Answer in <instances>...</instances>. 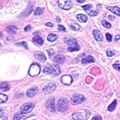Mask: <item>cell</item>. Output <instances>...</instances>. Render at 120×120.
<instances>
[{
	"mask_svg": "<svg viewBox=\"0 0 120 120\" xmlns=\"http://www.w3.org/2000/svg\"><path fill=\"white\" fill-rule=\"evenodd\" d=\"M43 73L46 74H52L54 76H57L61 73V69L58 65H47L43 68Z\"/></svg>",
	"mask_w": 120,
	"mask_h": 120,
	"instance_id": "obj_1",
	"label": "cell"
},
{
	"mask_svg": "<svg viewBox=\"0 0 120 120\" xmlns=\"http://www.w3.org/2000/svg\"><path fill=\"white\" fill-rule=\"evenodd\" d=\"M68 104L69 101L68 99L64 98H60L58 100V102H57V110L61 112H65L68 109Z\"/></svg>",
	"mask_w": 120,
	"mask_h": 120,
	"instance_id": "obj_2",
	"label": "cell"
},
{
	"mask_svg": "<svg viewBox=\"0 0 120 120\" xmlns=\"http://www.w3.org/2000/svg\"><path fill=\"white\" fill-rule=\"evenodd\" d=\"M41 71V68H40V65L38 64H33L30 66V69H29V71L28 73L30 76L31 77H34L38 75L39 73H40Z\"/></svg>",
	"mask_w": 120,
	"mask_h": 120,
	"instance_id": "obj_3",
	"label": "cell"
},
{
	"mask_svg": "<svg viewBox=\"0 0 120 120\" xmlns=\"http://www.w3.org/2000/svg\"><path fill=\"white\" fill-rule=\"evenodd\" d=\"M60 8L62 9L69 10L72 8L73 4L70 0H57Z\"/></svg>",
	"mask_w": 120,
	"mask_h": 120,
	"instance_id": "obj_4",
	"label": "cell"
},
{
	"mask_svg": "<svg viewBox=\"0 0 120 120\" xmlns=\"http://www.w3.org/2000/svg\"><path fill=\"white\" fill-rule=\"evenodd\" d=\"M35 105L32 103H26L21 107V112L23 114L30 113L34 109Z\"/></svg>",
	"mask_w": 120,
	"mask_h": 120,
	"instance_id": "obj_5",
	"label": "cell"
},
{
	"mask_svg": "<svg viewBox=\"0 0 120 120\" xmlns=\"http://www.w3.org/2000/svg\"><path fill=\"white\" fill-rule=\"evenodd\" d=\"M87 111L84 112H75L72 114V117L74 120H86L88 117L89 114L87 115Z\"/></svg>",
	"mask_w": 120,
	"mask_h": 120,
	"instance_id": "obj_6",
	"label": "cell"
},
{
	"mask_svg": "<svg viewBox=\"0 0 120 120\" xmlns=\"http://www.w3.org/2000/svg\"><path fill=\"white\" fill-rule=\"evenodd\" d=\"M86 101L85 97L81 94H75L71 97V101L74 104H81Z\"/></svg>",
	"mask_w": 120,
	"mask_h": 120,
	"instance_id": "obj_7",
	"label": "cell"
},
{
	"mask_svg": "<svg viewBox=\"0 0 120 120\" xmlns=\"http://www.w3.org/2000/svg\"><path fill=\"white\" fill-rule=\"evenodd\" d=\"M46 106L49 111L51 112H56V104H55V98L53 97H50L47 100Z\"/></svg>",
	"mask_w": 120,
	"mask_h": 120,
	"instance_id": "obj_8",
	"label": "cell"
},
{
	"mask_svg": "<svg viewBox=\"0 0 120 120\" xmlns=\"http://www.w3.org/2000/svg\"><path fill=\"white\" fill-rule=\"evenodd\" d=\"M56 88V84L53 83H48L47 86H45L43 88V91L45 94H51L53 91H54Z\"/></svg>",
	"mask_w": 120,
	"mask_h": 120,
	"instance_id": "obj_9",
	"label": "cell"
},
{
	"mask_svg": "<svg viewBox=\"0 0 120 120\" xmlns=\"http://www.w3.org/2000/svg\"><path fill=\"white\" fill-rule=\"evenodd\" d=\"M61 82L65 86H69L72 83L73 79L70 75H64L61 77Z\"/></svg>",
	"mask_w": 120,
	"mask_h": 120,
	"instance_id": "obj_10",
	"label": "cell"
},
{
	"mask_svg": "<svg viewBox=\"0 0 120 120\" xmlns=\"http://www.w3.org/2000/svg\"><path fill=\"white\" fill-rule=\"evenodd\" d=\"M64 41L66 44H68L70 47H73L74 45H77V40L75 38H73L72 37L70 36H67L64 38Z\"/></svg>",
	"mask_w": 120,
	"mask_h": 120,
	"instance_id": "obj_11",
	"label": "cell"
},
{
	"mask_svg": "<svg viewBox=\"0 0 120 120\" xmlns=\"http://www.w3.org/2000/svg\"><path fill=\"white\" fill-rule=\"evenodd\" d=\"M93 35L94 36L95 39L98 41H103V37L101 33L99 31V30H94L93 31Z\"/></svg>",
	"mask_w": 120,
	"mask_h": 120,
	"instance_id": "obj_12",
	"label": "cell"
},
{
	"mask_svg": "<svg viewBox=\"0 0 120 120\" xmlns=\"http://www.w3.org/2000/svg\"><path fill=\"white\" fill-rule=\"evenodd\" d=\"M38 90L37 87H34L32 88H30V90L27 91V96L29 98H32L38 93Z\"/></svg>",
	"mask_w": 120,
	"mask_h": 120,
	"instance_id": "obj_13",
	"label": "cell"
},
{
	"mask_svg": "<svg viewBox=\"0 0 120 120\" xmlns=\"http://www.w3.org/2000/svg\"><path fill=\"white\" fill-rule=\"evenodd\" d=\"M82 62L83 64H90V63H92V62H95L94 57H93L92 56H88L84 57L82 58Z\"/></svg>",
	"mask_w": 120,
	"mask_h": 120,
	"instance_id": "obj_14",
	"label": "cell"
},
{
	"mask_svg": "<svg viewBox=\"0 0 120 120\" xmlns=\"http://www.w3.org/2000/svg\"><path fill=\"white\" fill-rule=\"evenodd\" d=\"M35 57L37 60H39L41 62H44L46 61V57L45 56V54L42 52H37L35 54Z\"/></svg>",
	"mask_w": 120,
	"mask_h": 120,
	"instance_id": "obj_15",
	"label": "cell"
},
{
	"mask_svg": "<svg viewBox=\"0 0 120 120\" xmlns=\"http://www.w3.org/2000/svg\"><path fill=\"white\" fill-rule=\"evenodd\" d=\"M107 9L108 10H109L110 11H112V13L117 15V16H120V9L119 7L114 6V7H107Z\"/></svg>",
	"mask_w": 120,
	"mask_h": 120,
	"instance_id": "obj_16",
	"label": "cell"
},
{
	"mask_svg": "<svg viewBox=\"0 0 120 120\" xmlns=\"http://www.w3.org/2000/svg\"><path fill=\"white\" fill-rule=\"evenodd\" d=\"M65 61V57L63 55H57L54 58V61L57 64H63Z\"/></svg>",
	"mask_w": 120,
	"mask_h": 120,
	"instance_id": "obj_17",
	"label": "cell"
},
{
	"mask_svg": "<svg viewBox=\"0 0 120 120\" xmlns=\"http://www.w3.org/2000/svg\"><path fill=\"white\" fill-rule=\"evenodd\" d=\"M34 35L35 36L33 38V39H32L33 42L35 43V44L41 45L43 43V39L41 38L40 36H39V35Z\"/></svg>",
	"mask_w": 120,
	"mask_h": 120,
	"instance_id": "obj_18",
	"label": "cell"
},
{
	"mask_svg": "<svg viewBox=\"0 0 120 120\" xmlns=\"http://www.w3.org/2000/svg\"><path fill=\"white\" fill-rule=\"evenodd\" d=\"M27 117V116H26L25 114L22 113V112H18L13 117V120H26Z\"/></svg>",
	"mask_w": 120,
	"mask_h": 120,
	"instance_id": "obj_19",
	"label": "cell"
},
{
	"mask_svg": "<svg viewBox=\"0 0 120 120\" xmlns=\"http://www.w3.org/2000/svg\"><path fill=\"white\" fill-rule=\"evenodd\" d=\"M17 30H18V28L15 26H9L6 28L7 32L9 33V34H15L17 32Z\"/></svg>",
	"mask_w": 120,
	"mask_h": 120,
	"instance_id": "obj_20",
	"label": "cell"
},
{
	"mask_svg": "<svg viewBox=\"0 0 120 120\" xmlns=\"http://www.w3.org/2000/svg\"><path fill=\"white\" fill-rule=\"evenodd\" d=\"M77 19L79 22H82V23H85L87 21L88 17L84 14H79L77 15Z\"/></svg>",
	"mask_w": 120,
	"mask_h": 120,
	"instance_id": "obj_21",
	"label": "cell"
},
{
	"mask_svg": "<svg viewBox=\"0 0 120 120\" xmlns=\"http://www.w3.org/2000/svg\"><path fill=\"white\" fill-rule=\"evenodd\" d=\"M47 41L50 42H53L57 39V35L55 34H50L47 36Z\"/></svg>",
	"mask_w": 120,
	"mask_h": 120,
	"instance_id": "obj_22",
	"label": "cell"
},
{
	"mask_svg": "<svg viewBox=\"0 0 120 120\" xmlns=\"http://www.w3.org/2000/svg\"><path fill=\"white\" fill-rule=\"evenodd\" d=\"M116 105H117V100H114V101L108 106V108H107L108 111H109V112H113V111L116 109Z\"/></svg>",
	"mask_w": 120,
	"mask_h": 120,
	"instance_id": "obj_23",
	"label": "cell"
},
{
	"mask_svg": "<svg viewBox=\"0 0 120 120\" xmlns=\"http://www.w3.org/2000/svg\"><path fill=\"white\" fill-rule=\"evenodd\" d=\"M0 88L3 91H8L9 90L10 87H9L8 84H7L5 83H1L0 85Z\"/></svg>",
	"mask_w": 120,
	"mask_h": 120,
	"instance_id": "obj_24",
	"label": "cell"
},
{
	"mask_svg": "<svg viewBox=\"0 0 120 120\" xmlns=\"http://www.w3.org/2000/svg\"><path fill=\"white\" fill-rule=\"evenodd\" d=\"M8 99V95L4 94H0V103H3L7 101V100Z\"/></svg>",
	"mask_w": 120,
	"mask_h": 120,
	"instance_id": "obj_25",
	"label": "cell"
},
{
	"mask_svg": "<svg viewBox=\"0 0 120 120\" xmlns=\"http://www.w3.org/2000/svg\"><path fill=\"white\" fill-rule=\"evenodd\" d=\"M16 46H19V47H23L25 49H27L28 46H27V43L26 41H20L19 43H16L15 44Z\"/></svg>",
	"mask_w": 120,
	"mask_h": 120,
	"instance_id": "obj_26",
	"label": "cell"
},
{
	"mask_svg": "<svg viewBox=\"0 0 120 120\" xmlns=\"http://www.w3.org/2000/svg\"><path fill=\"white\" fill-rule=\"evenodd\" d=\"M80 49V46L78 45H74L73 47H69L68 48V50L69 52H75V51H78Z\"/></svg>",
	"mask_w": 120,
	"mask_h": 120,
	"instance_id": "obj_27",
	"label": "cell"
},
{
	"mask_svg": "<svg viewBox=\"0 0 120 120\" xmlns=\"http://www.w3.org/2000/svg\"><path fill=\"white\" fill-rule=\"evenodd\" d=\"M102 25H103V27H105V28H107V29H110L112 27V25L110 23H109L108 22H107L106 20H102V22H101Z\"/></svg>",
	"mask_w": 120,
	"mask_h": 120,
	"instance_id": "obj_28",
	"label": "cell"
},
{
	"mask_svg": "<svg viewBox=\"0 0 120 120\" xmlns=\"http://www.w3.org/2000/svg\"><path fill=\"white\" fill-rule=\"evenodd\" d=\"M43 12V9L41 8H38L35 9V15H41Z\"/></svg>",
	"mask_w": 120,
	"mask_h": 120,
	"instance_id": "obj_29",
	"label": "cell"
},
{
	"mask_svg": "<svg viewBox=\"0 0 120 120\" xmlns=\"http://www.w3.org/2000/svg\"><path fill=\"white\" fill-rule=\"evenodd\" d=\"M70 27H71V28L72 30H75V31H78V30L80 29V26L78 25L77 23H74L73 25H71Z\"/></svg>",
	"mask_w": 120,
	"mask_h": 120,
	"instance_id": "obj_30",
	"label": "cell"
},
{
	"mask_svg": "<svg viewBox=\"0 0 120 120\" xmlns=\"http://www.w3.org/2000/svg\"><path fill=\"white\" fill-rule=\"evenodd\" d=\"M87 13H88V14H89L90 15H91V16H96V15L98 14V13L96 11H94V10L87 11Z\"/></svg>",
	"mask_w": 120,
	"mask_h": 120,
	"instance_id": "obj_31",
	"label": "cell"
},
{
	"mask_svg": "<svg viewBox=\"0 0 120 120\" xmlns=\"http://www.w3.org/2000/svg\"><path fill=\"white\" fill-rule=\"evenodd\" d=\"M92 7V5L89 4V5H83L82 6V8L83 9L86 11H87L90 10V9Z\"/></svg>",
	"mask_w": 120,
	"mask_h": 120,
	"instance_id": "obj_32",
	"label": "cell"
},
{
	"mask_svg": "<svg viewBox=\"0 0 120 120\" xmlns=\"http://www.w3.org/2000/svg\"><path fill=\"white\" fill-rule=\"evenodd\" d=\"M106 39H107V41L108 42H111L112 40V35L109 34H106Z\"/></svg>",
	"mask_w": 120,
	"mask_h": 120,
	"instance_id": "obj_33",
	"label": "cell"
},
{
	"mask_svg": "<svg viewBox=\"0 0 120 120\" xmlns=\"http://www.w3.org/2000/svg\"><path fill=\"white\" fill-rule=\"evenodd\" d=\"M58 29H59L60 31H62V32H65V27L64 26H61V25L58 26Z\"/></svg>",
	"mask_w": 120,
	"mask_h": 120,
	"instance_id": "obj_34",
	"label": "cell"
},
{
	"mask_svg": "<svg viewBox=\"0 0 120 120\" xmlns=\"http://www.w3.org/2000/svg\"><path fill=\"white\" fill-rule=\"evenodd\" d=\"M115 53L113 52H111V51H109V52H107V56L108 57H112V56H115Z\"/></svg>",
	"mask_w": 120,
	"mask_h": 120,
	"instance_id": "obj_35",
	"label": "cell"
},
{
	"mask_svg": "<svg viewBox=\"0 0 120 120\" xmlns=\"http://www.w3.org/2000/svg\"><path fill=\"white\" fill-rule=\"evenodd\" d=\"M113 67L114 68L116 69V70H118V71H120V64H114L113 65Z\"/></svg>",
	"mask_w": 120,
	"mask_h": 120,
	"instance_id": "obj_36",
	"label": "cell"
},
{
	"mask_svg": "<svg viewBox=\"0 0 120 120\" xmlns=\"http://www.w3.org/2000/svg\"><path fill=\"white\" fill-rule=\"evenodd\" d=\"M91 120H102V119H101V117L100 116H95V117H94Z\"/></svg>",
	"mask_w": 120,
	"mask_h": 120,
	"instance_id": "obj_37",
	"label": "cell"
},
{
	"mask_svg": "<svg viewBox=\"0 0 120 120\" xmlns=\"http://www.w3.org/2000/svg\"><path fill=\"white\" fill-rule=\"evenodd\" d=\"M4 115V110H3L1 108H0V117H3Z\"/></svg>",
	"mask_w": 120,
	"mask_h": 120,
	"instance_id": "obj_38",
	"label": "cell"
},
{
	"mask_svg": "<svg viewBox=\"0 0 120 120\" xmlns=\"http://www.w3.org/2000/svg\"><path fill=\"white\" fill-rule=\"evenodd\" d=\"M31 26H27V27H25L24 31H30V30H31Z\"/></svg>",
	"mask_w": 120,
	"mask_h": 120,
	"instance_id": "obj_39",
	"label": "cell"
},
{
	"mask_svg": "<svg viewBox=\"0 0 120 120\" xmlns=\"http://www.w3.org/2000/svg\"><path fill=\"white\" fill-rule=\"evenodd\" d=\"M53 23H45V26H47V27H53Z\"/></svg>",
	"mask_w": 120,
	"mask_h": 120,
	"instance_id": "obj_40",
	"label": "cell"
},
{
	"mask_svg": "<svg viewBox=\"0 0 120 120\" xmlns=\"http://www.w3.org/2000/svg\"><path fill=\"white\" fill-rule=\"evenodd\" d=\"M85 1H86V0H77V2H78V3H79V4H82V3H83Z\"/></svg>",
	"mask_w": 120,
	"mask_h": 120,
	"instance_id": "obj_41",
	"label": "cell"
},
{
	"mask_svg": "<svg viewBox=\"0 0 120 120\" xmlns=\"http://www.w3.org/2000/svg\"><path fill=\"white\" fill-rule=\"evenodd\" d=\"M56 21H57V22L60 23V22H61V19H60L59 17H57V18H56Z\"/></svg>",
	"mask_w": 120,
	"mask_h": 120,
	"instance_id": "obj_42",
	"label": "cell"
},
{
	"mask_svg": "<svg viewBox=\"0 0 120 120\" xmlns=\"http://www.w3.org/2000/svg\"><path fill=\"white\" fill-rule=\"evenodd\" d=\"M120 35H116L115 39H116V41H117V40H120Z\"/></svg>",
	"mask_w": 120,
	"mask_h": 120,
	"instance_id": "obj_43",
	"label": "cell"
},
{
	"mask_svg": "<svg viewBox=\"0 0 120 120\" xmlns=\"http://www.w3.org/2000/svg\"><path fill=\"white\" fill-rule=\"evenodd\" d=\"M2 36H3V34H2V33H1V32L0 31V39L2 38Z\"/></svg>",
	"mask_w": 120,
	"mask_h": 120,
	"instance_id": "obj_44",
	"label": "cell"
},
{
	"mask_svg": "<svg viewBox=\"0 0 120 120\" xmlns=\"http://www.w3.org/2000/svg\"><path fill=\"white\" fill-rule=\"evenodd\" d=\"M1 46H2V45H1V43H0V47H1Z\"/></svg>",
	"mask_w": 120,
	"mask_h": 120,
	"instance_id": "obj_45",
	"label": "cell"
}]
</instances>
